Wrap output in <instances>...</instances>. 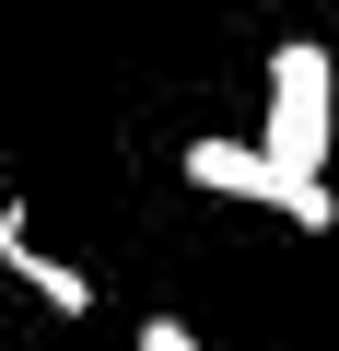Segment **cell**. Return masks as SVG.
<instances>
[{
	"label": "cell",
	"mask_w": 339,
	"mask_h": 351,
	"mask_svg": "<svg viewBox=\"0 0 339 351\" xmlns=\"http://www.w3.org/2000/svg\"><path fill=\"white\" fill-rule=\"evenodd\" d=\"M188 188H211V199H258V211H292L304 234L339 223V188H327V176H292L269 141H223V129L188 141Z\"/></svg>",
	"instance_id": "1"
},
{
	"label": "cell",
	"mask_w": 339,
	"mask_h": 351,
	"mask_svg": "<svg viewBox=\"0 0 339 351\" xmlns=\"http://www.w3.org/2000/svg\"><path fill=\"white\" fill-rule=\"evenodd\" d=\"M327 117H339V71H327V47L316 36H281V59H269V152L292 164V176H327Z\"/></svg>",
	"instance_id": "2"
},
{
	"label": "cell",
	"mask_w": 339,
	"mask_h": 351,
	"mask_svg": "<svg viewBox=\"0 0 339 351\" xmlns=\"http://www.w3.org/2000/svg\"><path fill=\"white\" fill-rule=\"evenodd\" d=\"M0 269H12V281L47 304V316H94V281H82L71 258H47V246H36V211H24V199L0 211Z\"/></svg>",
	"instance_id": "3"
},
{
	"label": "cell",
	"mask_w": 339,
	"mask_h": 351,
	"mask_svg": "<svg viewBox=\"0 0 339 351\" xmlns=\"http://www.w3.org/2000/svg\"><path fill=\"white\" fill-rule=\"evenodd\" d=\"M140 351H211V339H199V328H176V316H152V328H140Z\"/></svg>",
	"instance_id": "4"
},
{
	"label": "cell",
	"mask_w": 339,
	"mask_h": 351,
	"mask_svg": "<svg viewBox=\"0 0 339 351\" xmlns=\"http://www.w3.org/2000/svg\"><path fill=\"white\" fill-rule=\"evenodd\" d=\"M316 12H339V0H316Z\"/></svg>",
	"instance_id": "5"
}]
</instances>
